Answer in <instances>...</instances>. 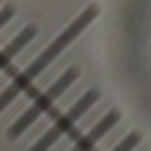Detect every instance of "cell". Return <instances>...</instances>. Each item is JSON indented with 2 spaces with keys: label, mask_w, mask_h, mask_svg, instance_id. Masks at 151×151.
Masks as SVG:
<instances>
[{
  "label": "cell",
  "mask_w": 151,
  "mask_h": 151,
  "mask_svg": "<svg viewBox=\"0 0 151 151\" xmlns=\"http://www.w3.org/2000/svg\"><path fill=\"white\" fill-rule=\"evenodd\" d=\"M96 13H98V8H96V5H88L80 16H74V19L66 24V29H61V32L48 42V48H45L40 56H35V61H32L29 66H24V69L11 80V85L0 93V111L8 109L24 90L32 88V82H35V80H37V77H40V74H42V72H45V69H48V66H50V64H53V61H56V58H58V56H61V53L85 32V29H88V27H90V24H93Z\"/></svg>",
  "instance_id": "obj_1"
},
{
  "label": "cell",
  "mask_w": 151,
  "mask_h": 151,
  "mask_svg": "<svg viewBox=\"0 0 151 151\" xmlns=\"http://www.w3.org/2000/svg\"><path fill=\"white\" fill-rule=\"evenodd\" d=\"M77 77H80V72L72 66V69H66L58 80H53V82H50V85H48V88H45V90H42V93H40L29 106H27V109H24V114L16 117V122L8 127V135H11V138H19L24 130H29V127H32L42 114H48V111L53 109V104H56V101H58V98H61V96H64V93L77 82Z\"/></svg>",
  "instance_id": "obj_2"
},
{
  "label": "cell",
  "mask_w": 151,
  "mask_h": 151,
  "mask_svg": "<svg viewBox=\"0 0 151 151\" xmlns=\"http://www.w3.org/2000/svg\"><path fill=\"white\" fill-rule=\"evenodd\" d=\"M98 96H101V93H98L96 88H90L85 96H80V98H77V101H74V104H72L61 117H56V122H53V125H50V127H48V130H45L35 143H32V146H29V151H48V149H53V146H56L64 135H69V133L77 127V122H80V119H82V117L96 106Z\"/></svg>",
  "instance_id": "obj_3"
},
{
  "label": "cell",
  "mask_w": 151,
  "mask_h": 151,
  "mask_svg": "<svg viewBox=\"0 0 151 151\" xmlns=\"http://www.w3.org/2000/svg\"><path fill=\"white\" fill-rule=\"evenodd\" d=\"M117 122H119V111H117V109H111V111H109V114H104V117H101V119H98V122H96L85 135H80L69 151H93L101 141H104V135H109V133L117 127Z\"/></svg>",
  "instance_id": "obj_4"
},
{
  "label": "cell",
  "mask_w": 151,
  "mask_h": 151,
  "mask_svg": "<svg viewBox=\"0 0 151 151\" xmlns=\"http://www.w3.org/2000/svg\"><path fill=\"white\" fill-rule=\"evenodd\" d=\"M35 35H37V29H35V27H24V29H21L11 42L0 50V72H5V69L13 64V58H16V56H19V53L32 42V40H35Z\"/></svg>",
  "instance_id": "obj_5"
},
{
  "label": "cell",
  "mask_w": 151,
  "mask_h": 151,
  "mask_svg": "<svg viewBox=\"0 0 151 151\" xmlns=\"http://www.w3.org/2000/svg\"><path fill=\"white\" fill-rule=\"evenodd\" d=\"M138 143H141V133H130V135H125L111 151H135V149H138Z\"/></svg>",
  "instance_id": "obj_6"
},
{
  "label": "cell",
  "mask_w": 151,
  "mask_h": 151,
  "mask_svg": "<svg viewBox=\"0 0 151 151\" xmlns=\"http://www.w3.org/2000/svg\"><path fill=\"white\" fill-rule=\"evenodd\" d=\"M13 13H16V8H13V5H3V8H0V29L13 19Z\"/></svg>",
  "instance_id": "obj_7"
}]
</instances>
